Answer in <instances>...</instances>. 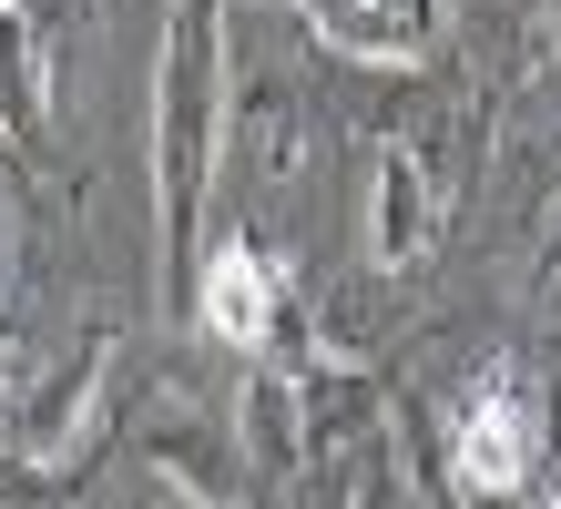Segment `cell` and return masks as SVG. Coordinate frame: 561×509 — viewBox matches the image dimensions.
<instances>
[{
  "label": "cell",
  "instance_id": "4",
  "mask_svg": "<svg viewBox=\"0 0 561 509\" xmlns=\"http://www.w3.org/2000/svg\"><path fill=\"white\" fill-rule=\"evenodd\" d=\"M368 184H378V234H368V255H378V265H419V255H428V194H419V163H409V153H378Z\"/></svg>",
  "mask_w": 561,
  "mask_h": 509
},
{
  "label": "cell",
  "instance_id": "6",
  "mask_svg": "<svg viewBox=\"0 0 561 509\" xmlns=\"http://www.w3.org/2000/svg\"><path fill=\"white\" fill-rule=\"evenodd\" d=\"M0 123L42 132V102H31V51H21V11L0 0Z\"/></svg>",
  "mask_w": 561,
  "mask_h": 509
},
{
  "label": "cell",
  "instance_id": "1",
  "mask_svg": "<svg viewBox=\"0 0 561 509\" xmlns=\"http://www.w3.org/2000/svg\"><path fill=\"white\" fill-rule=\"evenodd\" d=\"M205 174H215V0H194L163 42V255H174V296H194Z\"/></svg>",
  "mask_w": 561,
  "mask_h": 509
},
{
  "label": "cell",
  "instance_id": "2",
  "mask_svg": "<svg viewBox=\"0 0 561 509\" xmlns=\"http://www.w3.org/2000/svg\"><path fill=\"white\" fill-rule=\"evenodd\" d=\"M531 459H541L531 407H520L501 378L459 397V418H449V468H459V489H531Z\"/></svg>",
  "mask_w": 561,
  "mask_h": 509
},
{
  "label": "cell",
  "instance_id": "5",
  "mask_svg": "<svg viewBox=\"0 0 561 509\" xmlns=\"http://www.w3.org/2000/svg\"><path fill=\"white\" fill-rule=\"evenodd\" d=\"M307 11L347 51H419L428 42V0H307Z\"/></svg>",
  "mask_w": 561,
  "mask_h": 509
},
{
  "label": "cell",
  "instance_id": "3",
  "mask_svg": "<svg viewBox=\"0 0 561 509\" xmlns=\"http://www.w3.org/2000/svg\"><path fill=\"white\" fill-rule=\"evenodd\" d=\"M194 305H205V326L225 336V347H266L276 336V305H286V276L266 265V245H215L205 255V286H194Z\"/></svg>",
  "mask_w": 561,
  "mask_h": 509
}]
</instances>
